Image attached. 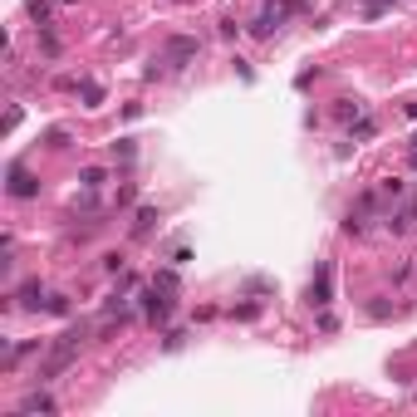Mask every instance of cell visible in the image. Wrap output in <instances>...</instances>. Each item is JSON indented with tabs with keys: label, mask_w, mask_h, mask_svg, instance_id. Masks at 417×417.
Returning a JSON list of instances; mask_svg holds the SVG:
<instances>
[{
	"label": "cell",
	"mask_w": 417,
	"mask_h": 417,
	"mask_svg": "<svg viewBox=\"0 0 417 417\" xmlns=\"http://www.w3.org/2000/svg\"><path fill=\"white\" fill-rule=\"evenodd\" d=\"M15 300H20L25 310H44V300H49V295H44V285H40V280H30V285H20V295H15Z\"/></svg>",
	"instance_id": "5"
},
{
	"label": "cell",
	"mask_w": 417,
	"mask_h": 417,
	"mask_svg": "<svg viewBox=\"0 0 417 417\" xmlns=\"http://www.w3.org/2000/svg\"><path fill=\"white\" fill-rule=\"evenodd\" d=\"M10 197H15V202H30V197H40V182H35L25 167H10Z\"/></svg>",
	"instance_id": "3"
},
{
	"label": "cell",
	"mask_w": 417,
	"mask_h": 417,
	"mask_svg": "<svg viewBox=\"0 0 417 417\" xmlns=\"http://www.w3.org/2000/svg\"><path fill=\"white\" fill-rule=\"evenodd\" d=\"M197 54H202V40H197V35H167V40H162V64H167L172 74L187 69Z\"/></svg>",
	"instance_id": "1"
},
{
	"label": "cell",
	"mask_w": 417,
	"mask_h": 417,
	"mask_svg": "<svg viewBox=\"0 0 417 417\" xmlns=\"http://www.w3.org/2000/svg\"><path fill=\"white\" fill-rule=\"evenodd\" d=\"M408 192V182H398V177H388L383 187H378V197H403Z\"/></svg>",
	"instance_id": "11"
},
{
	"label": "cell",
	"mask_w": 417,
	"mask_h": 417,
	"mask_svg": "<svg viewBox=\"0 0 417 417\" xmlns=\"http://www.w3.org/2000/svg\"><path fill=\"white\" fill-rule=\"evenodd\" d=\"M20 413H59V403H54V398L44 393V383H40L30 398H20Z\"/></svg>",
	"instance_id": "4"
},
{
	"label": "cell",
	"mask_w": 417,
	"mask_h": 417,
	"mask_svg": "<svg viewBox=\"0 0 417 417\" xmlns=\"http://www.w3.org/2000/svg\"><path fill=\"white\" fill-rule=\"evenodd\" d=\"M152 226H157V211H152V207H143V211H138V221H133V236H147Z\"/></svg>",
	"instance_id": "8"
},
{
	"label": "cell",
	"mask_w": 417,
	"mask_h": 417,
	"mask_svg": "<svg viewBox=\"0 0 417 417\" xmlns=\"http://www.w3.org/2000/svg\"><path fill=\"white\" fill-rule=\"evenodd\" d=\"M44 314L64 319V314H69V295H49V300H44Z\"/></svg>",
	"instance_id": "10"
},
{
	"label": "cell",
	"mask_w": 417,
	"mask_h": 417,
	"mask_svg": "<svg viewBox=\"0 0 417 417\" xmlns=\"http://www.w3.org/2000/svg\"><path fill=\"white\" fill-rule=\"evenodd\" d=\"M334 118H339V123H353V118H363V104H353V99H339Z\"/></svg>",
	"instance_id": "6"
},
{
	"label": "cell",
	"mask_w": 417,
	"mask_h": 417,
	"mask_svg": "<svg viewBox=\"0 0 417 417\" xmlns=\"http://www.w3.org/2000/svg\"><path fill=\"white\" fill-rule=\"evenodd\" d=\"M59 5H74V0H59Z\"/></svg>",
	"instance_id": "17"
},
{
	"label": "cell",
	"mask_w": 417,
	"mask_h": 417,
	"mask_svg": "<svg viewBox=\"0 0 417 417\" xmlns=\"http://www.w3.org/2000/svg\"><path fill=\"white\" fill-rule=\"evenodd\" d=\"M152 285H157V290H177V270H157Z\"/></svg>",
	"instance_id": "12"
},
{
	"label": "cell",
	"mask_w": 417,
	"mask_h": 417,
	"mask_svg": "<svg viewBox=\"0 0 417 417\" xmlns=\"http://www.w3.org/2000/svg\"><path fill=\"white\" fill-rule=\"evenodd\" d=\"M408 280H413V260H403V265L393 270V285H408Z\"/></svg>",
	"instance_id": "15"
},
{
	"label": "cell",
	"mask_w": 417,
	"mask_h": 417,
	"mask_svg": "<svg viewBox=\"0 0 417 417\" xmlns=\"http://www.w3.org/2000/svg\"><path fill=\"white\" fill-rule=\"evenodd\" d=\"M329 300H334V265L324 260V265H319V275L310 280V305H314V310H324Z\"/></svg>",
	"instance_id": "2"
},
{
	"label": "cell",
	"mask_w": 417,
	"mask_h": 417,
	"mask_svg": "<svg viewBox=\"0 0 417 417\" xmlns=\"http://www.w3.org/2000/svg\"><path fill=\"white\" fill-rule=\"evenodd\" d=\"M133 197H138V187H133V182H128V187H118V202H113V207H128V202H133Z\"/></svg>",
	"instance_id": "16"
},
{
	"label": "cell",
	"mask_w": 417,
	"mask_h": 417,
	"mask_svg": "<svg viewBox=\"0 0 417 417\" xmlns=\"http://www.w3.org/2000/svg\"><path fill=\"white\" fill-rule=\"evenodd\" d=\"M44 143H49V147H69V133H64V128H49V138H44Z\"/></svg>",
	"instance_id": "14"
},
{
	"label": "cell",
	"mask_w": 417,
	"mask_h": 417,
	"mask_svg": "<svg viewBox=\"0 0 417 417\" xmlns=\"http://www.w3.org/2000/svg\"><path fill=\"white\" fill-rule=\"evenodd\" d=\"M30 20H40V25H44V20H49V5H44V0H30Z\"/></svg>",
	"instance_id": "13"
},
{
	"label": "cell",
	"mask_w": 417,
	"mask_h": 417,
	"mask_svg": "<svg viewBox=\"0 0 417 417\" xmlns=\"http://www.w3.org/2000/svg\"><path fill=\"white\" fill-rule=\"evenodd\" d=\"M79 182H84L89 192H99V187L108 182V172H104V167H84V172H79Z\"/></svg>",
	"instance_id": "7"
},
{
	"label": "cell",
	"mask_w": 417,
	"mask_h": 417,
	"mask_svg": "<svg viewBox=\"0 0 417 417\" xmlns=\"http://www.w3.org/2000/svg\"><path fill=\"white\" fill-rule=\"evenodd\" d=\"M79 94H84V108H99V104H104V89H99L94 79H84V84H79Z\"/></svg>",
	"instance_id": "9"
}]
</instances>
